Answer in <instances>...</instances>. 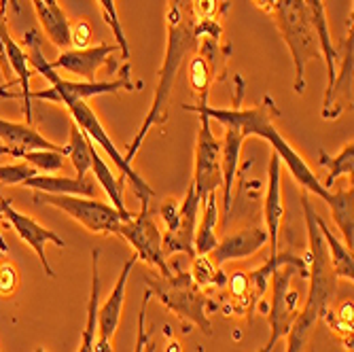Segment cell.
I'll list each match as a JSON object with an SVG mask.
<instances>
[{
    "instance_id": "1",
    "label": "cell",
    "mask_w": 354,
    "mask_h": 352,
    "mask_svg": "<svg viewBox=\"0 0 354 352\" xmlns=\"http://www.w3.org/2000/svg\"><path fill=\"white\" fill-rule=\"evenodd\" d=\"M234 83H236V104L234 106H230V109L210 106L208 93H200L198 104H183V109L189 113H204L210 117V121H218L223 127H230V125L238 127L244 138H250V136L263 138L266 142H270L272 151L280 157V164H284L286 170L291 172V176L304 187L306 194H314L320 200H325L329 189L323 187L320 178L306 164V159L278 132L276 119L280 117V109L276 106L272 95L266 93V98L254 106H240L242 93H244V79L240 75H236Z\"/></svg>"
},
{
    "instance_id": "2",
    "label": "cell",
    "mask_w": 354,
    "mask_h": 352,
    "mask_svg": "<svg viewBox=\"0 0 354 352\" xmlns=\"http://www.w3.org/2000/svg\"><path fill=\"white\" fill-rule=\"evenodd\" d=\"M166 28H168V45H166L162 68L157 71V87H155L153 102L149 106L147 117L142 119L138 134L123 153L125 162L132 166H134V157L138 155L142 142L147 140V134L155 125H164L168 121L170 98L178 73L202 43V19L196 7H193V0H168Z\"/></svg>"
},
{
    "instance_id": "3",
    "label": "cell",
    "mask_w": 354,
    "mask_h": 352,
    "mask_svg": "<svg viewBox=\"0 0 354 352\" xmlns=\"http://www.w3.org/2000/svg\"><path fill=\"white\" fill-rule=\"evenodd\" d=\"M301 206L306 216V232H308V278L310 289L306 304L297 312L295 321L288 329L286 337V352H304L310 344L316 325L323 321V316L331 308V299L337 291V276L331 268L325 240L320 236V230L316 225V210L312 208L308 194H301Z\"/></svg>"
},
{
    "instance_id": "4",
    "label": "cell",
    "mask_w": 354,
    "mask_h": 352,
    "mask_svg": "<svg viewBox=\"0 0 354 352\" xmlns=\"http://www.w3.org/2000/svg\"><path fill=\"white\" fill-rule=\"evenodd\" d=\"M272 15L282 41L291 51V59L295 66L293 89L301 95L306 91V66L312 59H323L308 7L304 0H276Z\"/></svg>"
},
{
    "instance_id": "5",
    "label": "cell",
    "mask_w": 354,
    "mask_h": 352,
    "mask_svg": "<svg viewBox=\"0 0 354 352\" xmlns=\"http://www.w3.org/2000/svg\"><path fill=\"white\" fill-rule=\"evenodd\" d=\"M145 289L162 302L170 312H174L183 321H189L202 329L204 335H212V323H210V302L206 293L193 282L189 272L178 270L170 276H147Z\"/></svg>"
},
{
    "instance_id": "6",
    "label": "cell",
    "mask_w": 354,
    "mask_h": 352,
    "mask_svg": "<svg viewBox=\"0 0 354 352\" xmlns=\"http://www.w3.org/2000/svg\"><path fill=\"white\" fill-rule=\"evenodd\" d=\"M32 200L37 204H47V206H53L62 212H66L71 219L79 223V225H83L89 234H95V236L119 234L121 223L134 214L130 210L119 212L113 204L100 202L98 198H85V196H53V194L35 191Z\"/></svg>"
},
{
    "instance_id": "7",
    "label": "cell",
    "mask_w": 354,
    "mask_h": 352,
    "mask_svg": "<svg viewBox=\"0 0 354 352\" xmlns=\"http://www.w3.org/2000/svg\"><path fill=\"white\" fill-rule=\"evenodd\" d=\"M200 198L189 185L185 200H168L159 214L164 219V234H162V246L166 259L170 254L183 252L189 259L196 257V248H193V240H196V228H198V210H200Z\"/></svg>"
},
{
    "instance_id": "8",
    "label": "cell",
    "mask_w": 354,
    "mask_h": 352,
    "mask_svg": "<svg viewBox=\"0 0 354 352\" xmlns=\"http://www.w3.org/2000/svg\"><path fill=\"white\" fill-rule=\"evenodd\" d=\"M293 276H301L308 278V272L282 263L272 272V302H270V310H268V323H270V340L272 342H280L288 329H291L295 316L299 312V293L293 291Z\"/></svg>"
},
{
    "instance_id": "9",
    "label": "cell",
    "mask_w": 354,
    "mask_h": 352,
    "mask_svg": "<svg viewBox=\"0 0 354 352\" xmlns=\"http://www.w3.org/2000/svg\"><path fill=\"white\" fill-rule=\"evenodd\" d=\"M200 115V130L196 138V166H193L191 187L198 194L200 202H204L210 194L221 189V142L212 132V121L208 115Z\"/></svg>"
},
{
    "instance_id": "10",
    "label": "cell",
    "mask_w": 354,
    "mask_h": 352,
    "mask_svg": "<svg viewBox=\"0 0 354 352\" xmlns=\"http://www.w3.org/2000/svg\"><path fill=\"white\" fill-rule=\"evenodd\" d=\"M117 236L130 242L138 261H145V263L157 268L162 276L172 274L170 266L166 263V254H164V246H162V230L157 228L155 219L151 216V210L134 212L130 219L123 221Z\"/></svg>"
},
{
    "instance_id": "11",
    "label": "cell",
    "mask_w": 354,
    "mask_h": 352,
    "mask_svg": "<svg viewBox=\"0 0 354 352\" xmlns=\"http://www.w3.org/2000/svg\"><path fill=\"white\" fill-rule=\"evenodd\" d=\"M136 261H138V257L132 254V257L123 263L109 297L104 299V304H98L93 352H115V333L121 323V312H123V304H125V286H127V280H130V274H132Z\"/></svg>"
},
{
    "instance_id": "12",
    "label": "cell",
    "mask_w": 354,
    "mask_h": 352,
    "mask_svg": "<svg viewBox=\"0 0 354 352\" xmlns=\"http://www.w3.org/2000/svg\"><path fill=\"white\" fill-rule=\"evenodd\" d=\"M310 19H312V28L316 32V39L320 45V55H323L325 62V71H327V89H325V100H323V117L325 119H335L339 115V106L335 104L333 98V85L337 79V49L333 47V39H331V30H329V19H327V7L325 0H304Z\"/></svg>"
},
{
    "instance_id": "13",
    "label": "cell",
    "mask_w": 354,
    "mask_h": 352,
    "mask_svg": "<svg viewBox=\"0 0 354 352\" xmlns=\"http://www.w3.org/2000/svg\"><path fill=\"white\" fill-rule=\"evenodd\" d=\"M0 206H3V216H7L9 225L15 230V234L19 236V240L26 242L32 250L37 252V257H39L41 266L45 268V274H47L49 278H55V272H53V268H51L49 261H47L45 244H55V246L64 248V246H66V242H64L55 232H51L49 228L41 225L39 221H35V219L28 216V214L17 212V210L13 208L11 200H7L3 194H0Z\"/></svg>"
},
{
    "instance_id": "14",
    "label": "cell",
    "mask_w": 354,
    "mask_h": 352,
    "mask_svg": "<svg viewBox=\"0 0 354 352\" xmlns=\"http://www.w3.org/2000/svg\"><path fill=\"white\" fill-rule=\"evenodd\" d=\"M117 45L100 43L95 47H83V49H64L55 62H49L51 68L68 71L71 75H77L81 81H95L100 68L115 71L117 64L113 59V53L117 51Z\"/></svg>"
},
{
    "instance_id": "15",
    "label": "cell",
    "mask_w": 354,
    "mask_h": 352,
    "mask_svg": "<svg viewBox=\"0 0 354 352\" xmlns=\"http://www.w3.org/2000/svg\"><path fill=\"white\" fill-rule=\"evenodd\" d=\"M0 155H11L21 159L26 151H66L68 147L55 145L47 140L35 125L30 123H15L0 117Z\"/></svg>"
},
{
    "instance_id": "16",
    "label": "cell",
    "mask_w": 354,
    "mask_h": 352,
    "mask_svg": "<svg viewBox=\"0 0 354 352\" xmlns=\"http://www.w3.org/2000/svg\"><path fill=\"white\" fill-rule=\"evenodd\" d=\"M263 219L270 244V257L280 250V228L284 219V202H282V164L280 157L272 151L270 166H268V189L263 202Z\"/></svg>"
},
{
    "instance_id": "17",
    "label": "cell",
    "mask_w": 354,
    "mask_h": 352,
    "mask_svg": "<svg viewBox=\"0 0 354 352\" xmlns=\"http://www.w3.org/2000/svg\"><path fill=\"white\" fill-rule=\"evenodd\" d=\"M268 244V232L263 228H244L236 234L225 236L208 254L214 266H225L230 261L254 257Z\"/></svg>"
},
{
    "instance_id": "18",
    "label": "cell",
    "mask_w": 354,
    "mask_h": 352,
    "mask_svg": "<svg viewBox=\"0 0 354 352\" xmlns=\"http://www.w3.org/2000/svg\"><path fill=\"white\" fill-rule=\"evenodd\" d=\"M244 136L238 127H225V136L221 142V189H223V221L221 225H227L232 219V191H234V180L238 174L240 166V155L244 147Z\"/></svg>"
},
{
    "instance_id": "19",
    "label": "cell",
    "mask_w": 354,
    "mask_h": 352,
    "mask_svg": "<svg viewBox=\"0 0 354 352\" xmlns=\"http://www.w3.org/2000/svg\"><path fill=\"white\" fill-rule=\"evenodd\" d=\"M24 187L41 194H53V196H85L95 198V178L93 176H57V174H37L30 176Z\"/></svg>"
},
{
    "instance_id": "20",
    "label": "cell",
    "mask_w": 354,
    "mask_h": 352,
    "mask_svg": "<svg viewBox=\"0 0 354 352\" xmlns=\"http://www.w3.org/2000/svg\"><path fill=\"white\" fill-rule=\"evenodd\" d=\"M5 53H7V59H9V66H11V73L15 75L13 83H19L21 91L17 93L21 102H24V117H26V123L32 125V87H30V79L35 75V68L30 66L28 62V55L24 51V47L11 37L7 43H5Z\"/></svg>"
},
{
    "instance_id": "21",
    "label": "cell",
    "mask_w": 354,
    "mask_h": 352,
    "mask_svg": "<svg viewBox=\"0 0 354 352\" xmlns=\"http://www.w3.org/2000/svg\"><path fill=\"white\" fill-rule=\"evenodd\" d=\"M32 7L37 11V17L45 30L47 39L57 49H68L71 43V21L59 5H45L43 0H32Z\"/></svg>"
},
{
    "instance_id": "22",
    "label": "cell",
    "mask_w": 354,
    "mask_h": 352,
    "mask_svg": "<svg viewBox=\"0 0 354 352\" xmlns=\"http://www.w3.org/2000/svg\"><path fill=\"white\" fill-rule=\"evenodd\" d=\"M323 202L329 206V212L335 221V225L342 232L344 244L352 250V244H354V212H352L354 194H352V187L339 189V191L329 189V194Z\"/></svg>"
},
{
    "instance_id": "23",
    "label": "cell",
    "mask_w": 354,
    "mask_h": 352,
    "mask_svg": "<svg viewBox=\"0 0 354 352\" xmlns=\"http://www.w3.org/2000/svg\"><path fill=\"white\" fill-rule=\"evenodd\" d=\"M98 304H100V250H91V291L87 302V321L81 333V344L77 352H93L95 342V321H98Z\"/></svg>"
},
{
    "instance_id": "24",
    "label": "cell",
    "mask_w": 354,
    "mask_h": 352,
    "mask_svg": "<svg viewBox=\"0 0 354 352\" xmlns=\"http://www.w3.org/2000/svg\"><path fill=\"white\" fill-rule=\"evenodd\" d=\"M202 216H200V225L196 228V240H193V248H196V254H210L212 248L218 244V236H216V225H218V202H216V194H210L202 204Z\"/></svg>"
},
{
    "instance_id": "25",
    "label": "cell",
    "mask_w": 354,
    "mask_h": 352,
    "mask_svg": "<svg viewBox=\"0 0 354 352\" xmlns=\"http://www.w3.org/2000/svg\"><path fill=\"white\" fill-rule=\"evenodd\" d=\"M91 172H93V178L98 183L104 194L109 196L111 204L119 210V212H127L125 208V194H123V185H125V178L121 174H113L111 166L102 159V155L95 151V145L91 142Z\"/></svg>"
},
{
    "instance_id": "26",
    "label": "cell",
    "mask_w": 354,
    "mask_h": 352,
    "mask_svg": "<svg viewBox=\"0 0 354 352\" xmlns=\"http://www.w3.org/2000/svg\"><path fill=\"white\" fill-rule=\"evenodd\" d=\"M314 221H316V225H318V230H320V236H323V240H325L327 254H329V261H331V268H333L335 276L342 278V280L352 282V278H354V259H352V250H350L342 240H337V238L333 236V232L327 228V223H325L323 219H320L318 214L314 216Z\"/></svg>"
},
{
    "instance_id": "27",
    "label": "cell",
    "mask_w": 354,
    "mask_h": 352,
    "mask_svg": "<svg viewBox=\"0 0 354 352\" xmlns=\"http://www.w3.org/2000/svg\"><path fill=\"white\" fill-rule=\"evenodd\" d=\"M318 162H320V166H325L329 172H327V178L325 180H320L323 183V187L325 189H331L333 187V183L337 180V178H342V176H352V168H354V145H352V140L350 142H346L344 147H342V151L335 155V157H331L325 149H320L318 151Z\"/></svg>"
},
{
    "instance_id": "28",
    "label": "cell",
    "mask_w": 354,
    "mask_h": 352,
    "mask_svg": "<svg viewBox=\"0 0 354 352\" xmlns=\"http://www.w3.org/2000/svg\"><path fill=\"white\" fill-rule=\"evenodd\" d=\"M191 278L200 289H223L227 274L210 261L208 254H196L191 259Z\"/></svg>"
},
{
    "instance_id": "29",
    "label": "cell",
    "mask_w": 354,
    "mask_h": 352,
    "mask_svg": "<svg viewBox=\"0 0 354 352\" xmlns=\"http://www.w3.org/2000/svg\"><path fill=\"white\" fill-rule=\"evenodd\" d=\"M66 147L77 176H87L91 170V140L79 130L77 123H71V136Z\"/></svg>"
},
{
    "instance_id": "30",
    "label": "cell",
    "mask_w": 354,
    "mask_h": 352,
    "mask_svg": "<svg viewBox=\"0 0 354 352\" xmlns=\"http://www.w3.org/2000/svg\"><path fill=\"white\" fill-rule=\"evenodd\" d=\"M64 157H68L66 151H26L21 155L24 162L37 168L39 174H55L57 170H62Z\"/></svg>"
},
{
    "instance_id": "31",
    "label": "cell",
    "mask_w": 354,
    "mask_h": 352,
    "mask_svg": "<svg viewBox=\"0 0 354 352\" xmlns=\"http://www.w3.org/2000/svg\"><path fill=\"white\" fill-rule=\"evenodd\" d=\"M100 7H102V13H104V19L109 24V28L113 30V37H115V45L119 47L121 51V59L127 62L130 59V45H127V39H125V32H123V26H121V19H119V11H117V0H98Z\"/></svg>"
},
{
    "instance_id": "32",
    "label": "cell",
    "mask_w": 354,
    "mask_h": 352,
    "mask_svg": "<svg viewBox=\"0 0 354 352\" xmlns=\"http://www.w3.org/2000/svg\"><path fill=\"white\" fill-rule=\"evenodd\" d=\"M212 73H210V66L208 62L200 55H193L191 62H189V83L196 91V95L200 93H208L210 85H212Z\"/></svg>"
},
{
    "instance_id": "33",
    "label": "cell",
    "mask_w": 354,
    "mask_h": 352,
    "mask_svg": "<svg viewBox=\"0 0 354 352\" xmlns=\"http://www.w3.org/2000/svg\"><path fill=\"white\" fill-rule=\"evenodd\" d=\"M37 168H32L28 162L19 164H0V183L3 185H24L30 176H37Z\"/></svg>"
},
{
    "instance_id": "34",
    "label": "cell",
    "mask_w": 354,
    "mask_h": 352,
    "mask_svg": "<svg viewBox=\"0 0 354 352\" xmlns=\"http://www.w3.org/2000/svg\"><path fill=\"white\" fill-rule=\"evenodd\" d=\"M19 270L15 263H0V297H13L19 289Z\"/></svg>"
},
{
    "instance_id": "35",
    "label": "cell",
    "mask_w": 354,
    "mask_h": 352,
    "mask_svg": "<svg viewBox=\"0 0 354 352\" xmlns=\"http://www.w3.org/2000/svg\"><path fill=\"white\" fill-rule=\"evenodd\" d=\"M9 39H11V30L7 26V17H5V13H0V71H3V77L7 81V87L13 85V73H11L9 59H7V53H5V43Z\"/></svg>"
},
{
    "instance_id": "36",
    "label": "cell",
    "mask_w": 354,
    "mask_h": 352,
    "mask_svg": "<svg viewBox=\"0 0 354 352\" xmlns=\"http://www.w3.org/2000/svg\"><path fill=\"white\" fill-rule=\"evenodd\" d=\"M153 299V295L145 289V295H142V304H140V312H138V329H136V348L134 352H145L147 344L151 342V331L147 329L145 325V316H147V306L149 302Z\"/></svg>"
},
{
    "instance_id": "37",
    "label": "cell",
    "mask_w": 354,
    "mask_h": 352,
    "mask_svg": "<svg viewBox=\"0 0 354 352\" xmlns=\"http://www.w3.org/2000/svg\"><path fill=\"white\" fill-rule=\"evenodd\" d=\"M91 41V28L87 21H79V24H71V43L77 45V49L87 47V43Z\"/></svg>"
},
{
    "instance_id": "38",
    "label": "cell",
    "mask_w": 354,
    "mask_h": 352,
    "mask_svg": "<svg viewBox=\"0 0 354 352\" xmlns=\"http://www.w3.org/2000/svg\"><path fill=\"white\" fill-rule=\"evenodd\" d=\"M252 5L259 9V11H266V13H272L276 0H252Z\"/></svg>"
},
{
    "instance_id": "39",
    "label": "cell",
    "mask_w": 354,
    "mask_h": 352,
    "mask_svg": "<svg viewBox=\"0 0 354 352\" xmlns=\"http://www.w3.org/2000/svg\"><path fill=\"white\" fill-rule=\"evenodd\" d=\"M274 346H276V342H272V340H268V344L261 348V350H257V352H272L274 350Z\"/></svg>"
},
{
    "instance_id": "40",
    "label": "cell",
    "mask_w": 354,
    "mask_h": 352,
    "mask_svg": "<svg viewBox=\"0 0 354 352\" xmlns=\"http://www.w3.org/2000/svg\"><path fill=\"white\" fill-rule=\"evenodd\" d=\"M7 7H9V0H0V13L7 15Z\"/></svg>"
},
{
    "instance_id": "41",
    "label": "cell",
    "mask_w": 354,
    "mask_h": 352,
    "mask_svg": "<svg viewBox=\"0 0 354 352\" xmlns=\"http://www.w3.org/2000/svg\"><path fill=\"white\" fill-rule=\"evenodd\" d=\"M168 352H178V344H170Z\"/></svg>"
},
{
    "instance_id": "42",
    "label": "cell",
    "mask_w": 354,
    "mask_h": 352,
    "mask_svg": "<svg viewBox=\"0 0 354 352\" xmlns=\"http://www.w3.org/2000/svg\"><path fill=\"white\" fill-rule=\"evenodd\" d=\"M35 352H49V350H45V348H43V346H41V348H37V350H35Z\"/></svg>"
},
{
    "instance_id": "43",
    "label": "cell",
    "mask_w": 354,
    "mask_h": 352,
    "mask_svg": "<svg viewBox=\"0 0 354 352\" xmlns=\"http://www.w3.org/2000/svg\"><path fill=\"white\" fill-rule=\"evenodd\" d=\"M0 216H3V206H0Z\"/></svg>"
},
{
    "instance_id": "44",
    "label": "cell",
    "mask_w": 354,
    "mask_h": 352,
    "mask_svg": "<svg viewBox=\"0 0 354 352\" xmlns=\"http://www.w3.org/2000/svg\"><path fill=\"white\" fill-rule=\"evenodd\" d=\"M198 352H204V350H202V348H198Z\"/></svg>"
}]
</instances>
